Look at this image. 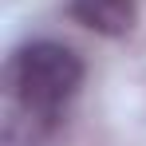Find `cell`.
<instances>
[{
    "label": "cell",
    "instance_id": "2",
    "mask_svg": "<svg viewBox=\"0 0 146 146\" xmlns=\"http://www.w3.org/2000/svg\"><path fill=\"white\" fill-rule=\"evenodd\" d=\"M71 16L83 28H91L99 36L119 40L134 28L138 16V0H71Z\"/></svg>",
    "mask_w": 146,
    "mask_h": 146
},
{
    "label": "cell",
    "instance_id": "1",
    "mask_svg": "<svg viewBox=\"0 0 146 146\" xmlns=\"http://www.w3.org/2000/svg\"><path fill=\"white\" fill-rule=\"evenodd\" d=\"M83 87L79 51L59 40H28L4 67L0 146H44L67 119Z\"/></svg>",
    "mask_w": 146,
    "mask_h": 146
}]
</instances>
